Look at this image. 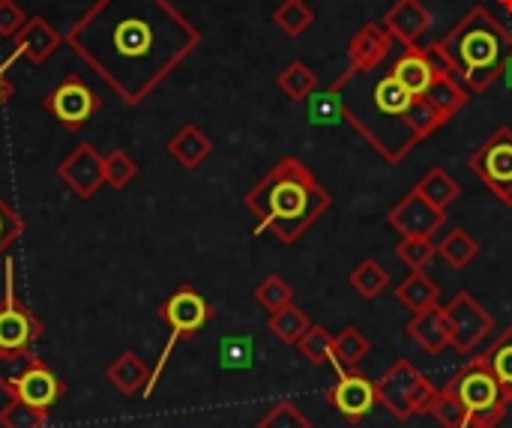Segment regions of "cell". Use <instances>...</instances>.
Wrapping results in <instances>:
<instances>
[{"instance_id": "cell-10", "label": "cell", "mask_w": 512, "mask_h": 428, "mask_svg": "<svg viewBox=\"0 0 512 428\" xmlns=\"http://www.w3.org/2000/svg\"><path fill=\"white\" fill-rule=\"evenodd\" d=\"M45 111L69 132H78L87 126V120H93V114L102 108V99L96 96V90L87 87L84 78L78 75H66L60 84H54L45 99H42Z\"/></svg>"}, {"instance_id": "cell-4", "label": "cell", "mask_w": 512, "mask_h": 428, "mask_svg": "<svg viewBox=\"0 0 512 428\" xmlns=\"http://www.w3.org/2000/svg\"><path fill=\"white\" fill-rule=\"evenodd\" d=\"M453 72L462 78L468 93H486L501 75L512 54V33L486 9L471 6L444 39H435Z\"/></svg>"}, {"instance_id": "cell-16", "label": "cell", "mask_w": 512, "mask_h": 428, "mask_svg": "<svg viewBox=\"0 0 512 428\" xmlns=\"http://www.w3.org/2000/svg\"><path fill=\"white\" fill-rule=\"evenodd\" d=\"M63 45V36L54 30V24L51 21H45V18H39V15H33V18H27V24L12 36V54L6 57V69L18 60V57H27L30 63H45L57 48Z\"/></svg>"}, {"instance_id": "cell-30", "label": "cell", "mask_w": 512, "mask_h": 428, "mask_svg": "<svg viewBox=\"0 0 512 428\" xmlns=\"http://www.w3.org/2000/svg\"><path fill=\"white\" fill-rule=\"evenodd\" d=\"M342 120H345V105H342V93L336 84H330L327 90H315L309 96V123L339 126Z\"/></svg>"}, {"instance_id": "cell-21", "label": "cell", "mask_w": 512, "mask_h": 428, "mask_svg": "<svg viewBox=\"0 0 512 428\" xmlns=\"http://www.w3.org/2000/svg\"><path fill=\"white\" fill-rule=\"evenodd\" d=\"M168 153L189 171H195L210 153H213V141L195 126V123H186L174 132V138L168 141Z\"/></svg>"}, {"instance_id": "cell-28", "label": "cell", "mask_w": 512, "mask_h": 428, "mask_svg": "<svg viewBox=\"0 0 512 428\" xmlns=\"http://www.w3.org/2000/svg\"><path fill=\"white\" fill-rule=\"evenodd\" d=\"M438 255L450 264V270L462 273V270L480 255V243H477L465 228H453V231L438 243Z\"/></svg>"}, {"instance_id": "cell-36", "label": "cell", "mask_w": 512, "mask_h": 428, "mask_svg": "<svg viewBox=\"0 0 512 428\" xmlns=\"http://www.w3.org/2000/svg\"><path fill=\"white\" fill-rule=\"evenodd\" d=\"M48 423V411H39L27 402L9 399L0 408V428H45Z\"/></svg>"}, {"instance_id": "cell-22", "label": "cell", "mask_w": 512, "mask_h": 428, "mask_svg": "<svg viewBox=\"0 0 512 428\" xmlns=\"http://www.w3.org/2000/svg\"><path fill=\"white\" fill-rule=\"evenodd\" d=\"M105 378H108V384H111L117 393H123V396H138V393L147 387V381H150V369L141 363V357H138L135 351H123V354L108 366Z\"/></svg>"}, {"instance_id": "cell-45", "label": "cell", "mask_w": 512, "mask_h": 428, "mask_svg": "<svg viewBox=\"0 0 512 428\" xmlns=\"http://www.w3.org/2000/svg\"><path fill=\"white\" fill-rule=\"evenodd\" d=\"M9 96H12V84H9V78H6V66L0 63V108L6 105Z\"/></svg>"}, {"instance_id": "cell-25", "label": "cell", "mask_w": 512, "mask_h": 428, "mask_svg": "<svg viewBox=\"0 0 512 428\" xmlns=\"http://www.w3.org/2000/svg\"><path fill=\"white\" fill-rule=\"evenodd\" d=\"M396 297H399L402 306H408L417 315V312H423V309H429V306L438 303V285L426 276V270H411L399 282Z\"/></svg>"}, {"instance_id": "cell-7", "label": "cell", "mask_w": 512, "mask_h": 428, "mask_svg": "<svg viewBox=\"0 0 512 428\" xmlns=\"http://www.w3.org/2000/svg\"><path fill=\"white\" fill-rule=\"evenodd\" d=\"M447 387L462 399V405L468 408V420L471 428H495L504 417L510 402L504 399L501 384L495 381V375L489 372L483 354L468 360L450 381Z\"/></svg>"}, {"instance_id": "cell-20", "label": "cell", "mask_w": 512, "mask_h": 428, "mask_svg": "<svg viewBox=\"0 0 512 428\" xmlns=\"http://www.w3.org/2000/svg\"><path fill=\"white\" fill-rule=\"evenodd\" d=\"M408 336L432 357L444 354L450 348V327H447V318H444V306H429L423 312H417L411 321H408Z\"/></svg>"}, {"instance_id": "cell-42", "label": "cell", "mask_w": 512, "mask_h": 428, "mask_svg": "<svg viewBox=\"0 0 512 428\" xmlns=\"http://www.w3.org/2000/svg\"><path fill=\"white\" fill-rule=\"evenodd\" d=\"M252 366V345L240 336L222 342V369H249Z\"/></svg>"}, {"instance_id": "cell-24", "label": "cell", "mask_w": 512, "mask_h": 428, "mask_svg": "<svg viewBox=\"0 0 512 428\" xmlns=\"http://www.w3.org/2000/svg\"><path fill=\"white\" fill-rule=\"evenodd\" d=\"M372 351L369 336L360 327H345L339 336H333V369H357Z\"/></svg>"}, {"instance_id": "cell-23", "label": "cell", "mask_w": 512, "mask_h": 428, "mask_svg": "<svg viewBox=\"0 0 512 428\" xmlns=\"http://www.w3.org/2000/svg\"><path fill=\"white\" fill-rule=\"evenodd\" d=\"M426 99L435 105V111L444 117V120H450V117H456L465 105H468V87L462 84V78L459 75H438V81L432 84V90L426 93Z\"/></svg>"}, {"instance_id": "cell-8", "label": "cell", "mask_w": 512, "mask_h": 428, "mask_svg": "<svg viewBox=\"0 0 512 428\" xmlns=\"http://www.w3.org/2000/svg\"><path fill=\"white\" fill-rule=\"evenodd\" d=\"M378 405L387 408V414L399 423L411 420V417H429L432 402L438 396V387H432V381L417 372L408 360H396L378 381Z\"/></svg>"}, {"instance_id": "cell-14", "label": "cell", "mask_w": 512, "mask_h": 428, "mask_svg": "<svg viewBox=\"0 0 512 428\" xmlns=\"http://www.w3.org/2000/svg\"><path fill=\"white\" fill-rule=\"evenodd\" d=\"M390 228L399 231L402 237H435L441 225L447 222V210H438L429 204L417 189H411L387 216Z\"/></svg>"}, {"instance_id": "cell-11", "label": "cell", "mask_w": 512, "mask_h": 428, "mask_svg": "<svg viewBox=\"0 0 512 428\" xmlns=\"http://www.w3.org/2000/svg\"><path fill=\"white\" fill-rule=\"evenodd\" d=\"M444 318H447V327H450V345L459 354H474L495 330V318L468 291H459L444 306Z\"/></svg>"}, {"instance_id": "cell-41", "label": "cell", "mask_w": 512, "mask_h": 428, "mask_svg": "<svg viewBox=\"0 0 512 428\" xmlns=\"http://www.w3.org/2000/svg\"><path fill=\"white\" fill-rule=\"evenodd\" d=\"M408 120H411V129H414V135H417L420 141H426L435 129H441V126L447 123V120L435 111V105H432L426 96H417V99H414Z\"/></svg>"}, {"instance_id": "cell-19", "label": "cell", "mask_w": 512, "mask_h": 428, "mask_svg": "<svg viewBox=\"0 0 512 428\" xmlns=\"http://www.w3.org/2000/svg\"><path fill=\"white\" fill-rule=\"evenodd\" d=\"M393 39H399L402 45H417L420 36L432 27V12L420 3V0H396L381 21Z\"/></svg>"}, {"instance_id": "cell-6", "label": "cell", "mask_w": 512, "mask_h": 428, "mask_svg": "<svg viewBox=\"0 0 512 428\" xmlns=\"http://www.w3.org/2000/svg\"><path fill=\"white\" fill-rule=\"evenodd\" d=\"M159 318L168 324L171 336H168L165 348L159 351L156 366L150 369V381H147V387L141 390V399H150V396H153V390H156V384H159V378H162V372H165V366H168V360H171L177 342H180V339H189V336H195V333H201V330L213 321V306H210L207 297H201L192 285H180V288L159 306Z\"/></svg>"}, {"instance_id": "cell-31", "label": "cell", "mask_w": 512, "mask_h": 428, "mask_svg": "<svg viewBox=\"0 0 512 428\" xmlns=\"http://www.w3.org/2000/svg\"><path fill=\"white\" fill-rule=\"evenodd\" d=\"M267 327H270V333H273L282 345H297L300 336L312 327V321L306 318V312H303L300 306L288 303L285 309H279V312L270 315Z\"/></svg>"}, {"instance_id": "cell-43", "label": "cell", "mask_w": 512, "mask_h": 428, "mask_svg": "<svg viewBox=\"0 0 512 428\" xmlns=\"http://www.w3.org/2000/svg\"><path fill=\"white\" fill-rule=\"evenodd\" d=\"M24 234V222H21V216L0 198V255L18 240Z\"/></svg>"}, {"instance_id": "cell-15", "label": "cell", "mask_w": 512, "mask_h": 428, "mask_svg": "<svg viewBox=\"0 0 512 428\" xmlns=\"http://www.w3.org/2000/svg\"><path fill=\"white\" fill-rule=\"evenodd\" d=\"M57 177L69 186L72 195L78 198H93L99 186L105 183V165L102 153L93 144H78L57 168Z\"/></svg>"}, {"instance_id": "cell-34", "label": "cell", "mask_w": 512, "mask_h": 428, "mask_svg": "<svg viewBox=\"0 0 512 428\" xmlns=\"http://www.w3.org/2000/svg\"><path fill=\"white\" fill-rule=\"evenodd\" d=\"M429 417H435L444 428H471V420H468V408L462 405V399L444 384L432 402V411Z\"/></svg>"}, {"instance_id": "cell-40", "label": "cell", "mask_w": 512, "mask_h": 428, "mask_svg": "<svg viewBox=\"0 0 512 428\" xmlns=\"http://www.w3.org/2000/svg\"><path fill=\"white\" fill-rule=\"evenodd\" d=\"M255 428H315L312 426V420L297 408V402H291V399H282V402H276L258 423Z\"/></svg>"}, {"instance_id": "cell-12", "label": "cell", "mask_w": 512, "mask_h": 428, "mask_svg": "<svg viewBox=\"0 0 512 428\" xmlns=\"http://www.w3.org/2000/svg\"><path fill=\"white\" fill-rule=\"evenodd\" d=\"M42 336V324L15 297V267L6 261L3 270V300H0V351H33Z\"/></svg>"}, {"instance_id": "cell-26", "label": "cell", "mask_w": 512, "mask_h": 428, "mask_svg": "<svg viewBox=\"0 0 512 428\" xmlns=\"http://www.w3.org/2000/svg\"><path fill=\"white\" fill-rule=\"evenodd\" d=\"M429 204H435L438 210H450V204H456L459 201V183L453 180V174L450 171H444L441 165H435V168H429L426 171V177L414 186Z\"/></svg>"}, {"instance_id": "cell-2", "label": "cell", "mask_w": 512, "mask_h": 428, "mask_svg": "<svg viewBox=\"0 0 512 428\" xmlns=\"http://www.w3.org/2000/svg\"><path fill=\"white\" fill-rule=\"evenodd\" d=\"M342 93L345 105V120L387 159V162H402L420 138L411 129V105L417 96H411L393 72H363L351 69L342 72L333 81Z\"/></svg>"}, {"instance_id": "cell-37", "label": "cell", "mask_w": 512, "mask_h": 428, "mask_svg": "<svg viewBox=\"0 0 512 428\" xmlns=\"http://www.w3.org/2000/svg\"><path fill=\"white\" fill-rule=\"evenodd\" d=\"M102 165H105V183L114 189H126L138 177V162L126 150H108L102 156Z\"/></svg>"}, {"instance_id": "cell-18", "label": "cell", "mask_w": 512, "mask_h": 428, "mask_svg": "<svg viewBox=\"0 0 512 428\" xmlns=\"http://www.w3.org/2000/svg\"><path fill=\"white\" fill-rule=\"evenodd\" d=\"M390 72L411 96H426L432 90V84L438 81V69H435L429 51L420 45H405V51L393 60Z\"/></svg>"}, {"instance_id": "cell-47", "label": "cell", "mask_w": 512, "mask_h": 428, "mask_svg": "<svg viewBox=\"0 0 512 428\" xmlns=\"http://www.w3.org/2000/svg\"><path fill=\"white\" fill-rule=\"evenodd\" d=\"M501 6H504V9L512 15V0H501Z\"/></svg>"}, {"instance_id": "cell-17", "label": "cell", "mask_w": 512, "mask_h": 428, "mask_svg": "<svg viewBox=\"0 0 512 428\" xmlns=\"http://www.w3.org/2000/svg\"><path fill=\"white\" fill-rule=\"evenodd\" d=\"M393 33L384 27V24H378V21H369V24H363L354 36H351V42H348V66L351 69H363V72H375V69H381V63L390 57V51H393Z\"/></svg>"}, {"instance_id": "cell-3", "label": "cell", "mask_w": 512, "mask_h": 428, "mask_svg": "<svg viewBox=\"0 0 512 428\" xmlns=\"http://www.w3.org/2000/svg\"><path fill=\"white\" fill-rule=\"evenodd\" d=\"M255 216V234H273L279 243H297L330 207L333 195L297 156L279 159L270 174L243 198Z\"/></svg>"}, {"instance_id": "cell-32", "label": "cell", "mask_w": 512, "mask_h": 428, "mask_svg": "<svg viewBox=\"0 0 512 428\" xmlns=\"http://www.w3.org/2000/svg\"><path fill=\"white\" fill-rule=\"evenodd\" d=\"M273 24L285 36H303L315 24V12H312V6L306 0H282L273 9Z\"/></svg>"}, {"instance_id": "cell-33", "label": "cell", "mask_w": 512, "mask_h": 428, "mask_svg": "<svg viewBox=\"0 0 512 428\" xmlns=\"http://www.w3.org/2000/svg\"><path fill=\"white\" fill-rule=\"evenodd\" d=\"M276 84H279V90H282L288 99L303 102V99H309V96L318 90V75H315L303 60H294V63L285 66V72L279 75Z\"/></svg>"}, {"instance_id": "cell-5", "label": "cell", "mask_w": 512, "mask_h": 428, "mask_svg": "<svg viewBox=\"0 0 512 428\" xmlns=\"http://www.w3.org/2000/svg\"><path fill=\"white\" fill-rule=\"evenodd\" d=\"M0 390L9 399L51 411L63 399L66 384L33 351H0Z\"/></svg>"}, {"instance_id": "cell-35", "label": "cell", "mask_w": 512, "mask_h": 428, "mask_svg": "<svg viewBox=\"0 0 512 428\" xmlns=\"http://www.w3.org/2000/svg\"><path fill=\"white\" fill-rule=\"evenodd\" d=\"M297 351L312 363V366H333V336L321 327V324H312L300 342H297Z\"/></svg>"}, {"instance_id": "cell-38", "label": "cell", "mask_w": 512, "mask_h": 428, "mask_svg": "<svg viewBox=\"0 0 512 428\" xmlns=\"http://www.w3.org/2000/svg\"><path fill=\"white\" fill-rule=\"evenodd\" d=\"M396 255L408 270H426V264L438 255V243L432 237H402Z\"/></svg>"}, {"instance_id": "cell-1", "label": "cell", "mask_w": 512, "mask_h": 428, "mask_svg": "<svg viewBox=\"0 0 512 428\" xmlns=\"http://www.w3.org/2000/svg\"><path fill=\"white\" fill-rule=\"evenodd\" d=\"M66 42L126 105H141L201 45V33L171 0H96Z\"/></svg>"}, {"instance_id": "cell-39", "label": "cell", "mask_w": 512, "mask_h": 428, "mask_svg": "<svg viewBox=\"0 0 512 428\" xmlns=\"http://www.w3.org/2000/svg\"><path fill=\"white\" fill-rule=\"evenodd\" d=\"M255 303L273 315V312L285 309L288 303H294V288H291L282 276L273 273V276H267V279L255 288Z\"/></svg>"}, {"instance_id": "cell-9", "label": "cell", "mask_w": 512, "mask_h": 428, "mask_svg": "<svg viewBox=\"0 0 512 428\" xmlns=\"http://www.w3.org/2000/svg\"><path fill=\"white\" fill-rule=\"evenodd\" d=\"M468 165L498 201L512 207V126H498L489 141L471 153Z\"/></svg>"}, {"instance_id": "cell-29", "label": "cell", "mask_w": 512, "mask_h": 428, "mask_svg": "<svg viewBox=\"0 0 512 428\" xmlns=\"http://www.w3.org/2000/svg\"><path fill=\"white\" fill-rule=\"evenodd\" d=\"M351 288L363 297V300H378L387 288H390V273L375 261V258H366L360 261L351 276H348Z\"/></svg>"}, {"instance_id": "cell-46", "label": "cell", "mask_w": 512, "mask_h": 428, "mask_svg": "<svg viewBox=\"0 0 512 428\" xmlns=\"http://www.w3.org/2000/svg\"><path fill=\"white\" fill-rule=\"evenodd\" d=\"M501 78H504L507 90H512V54L507 57V63H504V75H501Z\"/></svg>"}, {"instance_id": "cell-44", "label": "cell", "mask_w": 512, "mask_h": 428, "mask_svg": "<svg viewBox=\"0 0 512 428\" xmlns=\"http://www.w3.org/2000/svg\"><path fill=\"white\" fill-rule=\"evenodd\" d=\"M27 24V12L15 0H0V39H12Z\"/></svg>"}, {"instance_id": "cell-27", "label": "cell", "mask_w": 512, "mask_h": 428, "mask_svg": "<svg viewBox=\"0 0 512 428\" xmlns=\"http://www.w3.org/2000/svg\"><path fill=\"white\" fill-rule=\"evenodd\" d=\"M483 360H486L489 372L495 375V381L501 384L504 399L512 405V327H507L495 339V345L483 354Z\"/></svg>"}, {"instance_id": "cell-13", "label": "cell", "mask_w": 512, "mask_h": 428, "mask_svg": "<svg viewBox=\"0 0 512 428\" xmlns=\"http://www.w3.org/2000/svg\"><path fill=\"white\" fill-rule=\"evenodd\" d=\"M324 399L351 426H360L378 408L375 381H369L357 369H339V381L324 393Z\"/></svg>"}]
</instances>
